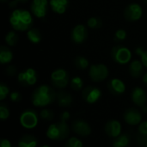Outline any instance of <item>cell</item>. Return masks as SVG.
I'll return each instance as SVG.
<instances>
[{
    "label": "cell",
    "instance_id": "1",
    "mask_svg": "<svg viewBox=\"0 0 147 147\" xmlns=\"http://www.w3.org/2000/svg\"><path fill=\"white\" fill-rule=\"evenodd\" d=\"M9 23L13 30L28 31L33 27L34 19L30 11L22 9H15L9 16Z\"/></svg>",
    "mask_w": 147,
    "mask_h": 147
},
{
    "label": "cell",
    "instance_id": "2",
    "mask_svg": "<svg viewBox=\"0 0 147 147\" xmlns=\"http://www.w3.org/2000/svg\"><path fill=\"white\" fill-rule=\"evenodd\" d=\"M56 96L57 92H55L52 87L47 84H42L38 86L33 91L31 96V102L33 105L36 107H46L55 102Z\"/></svg>",
    "mask_w": 147,
    "mask_h": 147
},
{
    "label": "cell",
    "instance_id": "3",
    "mask_svg": "<svg viewBox=\"0 0 147 147\" xmlns=\"http://www.w3.org/2000/svg\"><path fill=\"white\" fill-rule=\"evenodd\" d=\"M70 134V127L66 122H57L51 124L47 130V136L53 140H65Z\"/></svg>",
    "mask_w": 147,
    "mask_h": 147
},
{
    "label": "cell",
    "instance_id": "4",
    "mask_svg": "<svg viewBox=\"0 0 147 147\" xmlns=\"http://www.w3.org/2000/svg\"><path fill=\"white\" fill-rule=\"evenodd\" d=\"M111 57L117 64L127 65L132 59V52L125 46L117 45L112 48Z\"/></svg>",
    "mask_w": 147,
    "mask_h": 147
},
{
    "label": "cell",
    "instance_id": "5",
    "mask_svg": "<svg viewBox=\"0 0 147 147\" xmlns=\"http://www.w3.org/2000/svg\"><path fill=\"white\" fill-rule=\"evenodd\" d=\"M70 80V75L68 71L62 68L54 70L51 74V83L53 87L57 89H65Z\"/></svg>",
    "mask_w": 147,
    "mask_h": 147
},
{
    "label": "cell",
    "instance_id": "6",
    "mask_svg": "<svg viewBox=\"0 0 147 147\" xmlns=\"http://www.w3.org/2000/svg\"><path fill=\"white\" fill-rule=\"evenodd\" d=\"M109 68L103 64H94L90 66L89 76L94 82H102L109 77Z\"/></svg>",
    "mask_w": 147,
    "mask_h": 147
},
{
    "label": "cell",
    "instance_id": "7",
    "mask_svg": "<svg viewBox=\"0 0 147 147\" xmlns=\"http://www.w3.org/2000/svg\"><path fill=\"white\" fill-rule=\"evenodd\" d=\"M18 83L24 86H32L37 82V73L33 68H27L24 71H21L17 75Z\"/></svg>",
    "mask_w": 147,
    "mask_h": 147
},
{
    "label": "cell",
    "instance_id": "8",
    "mask_svg": "<svg viewBox=\"0 0 147 147\" xmlns=\"http://www.w3.org/2000/svg\"><path fill=\"white\" fill-rule=\"evenodd\" d=\"M49 3L47 0H32L30 11L37 18H44L49 10Z\"/></svg>",
    "mask_w": 147,
    "mask_h": 147
},
{
    "label": "cell",
    "instance_id": "9",
    "mask_svg": "<svg viewBox=\"0 0 147 147\" xmlns=\"http://www.w3.org/2000/svg\"><path fill=\"white\" fill-rule=\"evenodd\" d=\"M143 15V9L140 4L136 3H132L128 4L124 9V17L128 22H137Z\"/></svg>",
    "mask_w": 147,
    "mask_h": 147
},
{
    "label": "cell",
    "instance_id": "10",
    "mask_svg": "<svg viewBox=\"0 0 147 147\" xmlns=\"http://www.w3.org/2000/svg\"><path fill=\"white\" fill-rule=\"evenodd\" d=\"M20 123L24 128H34L38 124V116L36 112L33 109H26L23 111L20 116Z\"/></svg>",
    "mask_w": 147,
    "mask_h": 147
},
{
    "label": "cell",
    "instance_id": "11",
    "mask_svg": "<svg viewBox=\"0 0 147 147\" xmlns=\"http://www.w3.org/2000/svg\"><path fill=\"white\" fill-rule=\"evenodd\" d=\"M84 100L90 104H94L102 97V91L99 88L95 86H87L82 91Z\"/></svg>",
    "mask_w": 147,
    "mask_h": 147
},
{
    "label": "cell",
    "instance_id": "12",
    "mask_svg": "<svg viewBox=\"0 0 147 147\" xmlns=\"http://www.w3.org/2000/svg\"><path fill=\"white\" fill-rule=\"evenodd\" d=\"M71 40L75 44H82L84 43L87 37H88V29L83 24H78L76 25L73 29L71 30Z\"/></svg>",
    "mask_w": 147,
    "mask_h": 147
},
{
    "label": "cell",
    "instance_id": "13",
    "mask_svg": "<svg viewBox=\"0 0 147 147\" xmlns=\"http://www.w3.org/2000/svg\"><path fill=\"white\" fill-rule=\"evenodd\" d=\"M71 127L74 133H76L78 135L82 136V137L89 136L91 134V127L90 124L81 119L74 121L72 122Z\"/></svg>",
    "mask_w": 147,
    "mask_h": 147
},
{
    "label": "cell",
    "instance_id": "14",
    "mask_svg": "<svg viewBox=\"0 0 147 147\" xmlns=\"http://www.w3.org/2000/svg\"><path fill=\"white\" fill-rule=\"evenodd\" d=\"M124 121L131 126H136V125L141 123L142 115L138 109L131 108L125 111Z\"/></svg>",
    "mask_w": 147,
    "mask_h": 147
},
{
    "label": "cell",
    "instance_id": "15",
    "mask_svg": "<svg viewBox=\"0 0 147 147\" xmlns=\"http://www.w3.org/2000/svg\"><path fill=\"white\" fill-rule=\"evenodd\" d=\"M108 89L113 95L121 96L126 91V84L119 78H112L108 83Z\"/></svg>",
    "mask_w": 147,
    "mask_h": 147
},
{
    "label": "cell",
    "instance_id": "16",
    "mask_svg": "<svg viewBox=\"0 0 147 147\" xmlns=\"http://www.w3.org/2000/svg\"><path fill=\"white\" fill-rule=\"evenodd\" d=\"M104 130L109 137L116 138L121 134V125L118 121L111 120L106 123Z\"/></svg>",
    "mask_w": 147,
    "mask_h": 147
},
{
    "label": "cell",
    "instance_id": "17",
    "mask_svg": "<svg viewBox=\"0 0 147 147\" xmlns=\"http://www.w3.org/2000/svg\"><path fill=\"white\" fill-rule=\"evenodd\" d=\"M132 100L134 103L137 106H144L146 105L147 100L146 92L141 87H135L132 91Z\"/></svg>",
    "mask_w": 147,
    "mask_h": 147
},
{
    "label": "cell",
    "instance_id": "18",
    "mask_svg": "<svg viewBox=\"0 0 147 147\" xmlns=\"http://www.w3.org/2000/svg\"><path fill=\"white\" fill-rule=\"evenodd\" d=\"M69 4V0H49V5L51 9L58 15L64 14L67 10Z\"/></svg>",
    "mask_w": 147,
    "mask_h": 147
},
{
    "label": "cell",
    "instance_id": "19",
    "mask_svg": "<svg viewBox=\"0 0 147 147\" xmlns=\"http://www.w3.org/2000/svg\"><path fill=\"white\" fill-rule=\"evenodd\" d=\"M144 71V65L142 64L141 60H134L129 64V73L130 75L134 78H138L143 75Z\"/></svg>",
    "mask_w": 147,
    "mask_h": 147
},
{
    "label": "cell",
    "instance_id": "20",
    "mask_svg": "<svg viewBox=\"0 0 147 147\" xmlns=\"http://www.w3.org/2000/svg\"><path fill=\"white\" fill-rule=\"evenodd\" d=\"M56 101L60 107H68L72 103V96L66 91L60 90L57 92Z\"/></svg>",
    "mask_w": 147,
    "mask_h": 147
},
{
    "label": "cell",
    "instance_id": "21",
    "mask_svg": "<svg viewBox=\"0 0 147 147\" xmlns=\"http://www.w3.org/2000/svg\"><path fill=\"white\" fill-rule=\"evenodd\" d=\"M38 140L37 139L30 134H24L22 135L19 141H18V147H37Z\"/></svg>",
    "mask_w": 147,
    "mask_h": 147
},
{
    "label": "cell",
    "instance_id": "22",
    "mask_svg": "<svg viewBox=\"0 0 147 147\" xmlns=\"http://www.w3.org/2000/svg\"><path fill=\"white\" fill-rule=\"evenodd\" d=\"M13 52L7 46H1L0 47V63L2 65H7L13 59Z\"/></svg>",
    "mask_w": 147,
    "mask_h": 147
},
{
    "label": "cell",
    "instance_id": "23",
    "mask_svg": "<svg viewBox=\"0 0 147 147\" xmlns=\"http://www.w3.org/2000/svg\"><path fill=\"white\" fill-rule=\"evenodd\" d=\"M131 142V137L128 134H121L115 138L112 143L113 147H127Z\"/></svg>",
    "mask_w": 147,
    "mask_h": 147
},
{
    "label": "cell",
    "instance_id": "24",
    "mask_svg": "<svg viewBox=\"0 0 147 147\" xmlns=\"http://www.w3.org/2000/svg\"><path fill=\"white\" fill-rule=\"evenodd\" d=\"M27 38L33 44H38L42 40V34L40 31L36 28H31L27 31Z\"/></svg>",
    "mask_w": 147,
    "mask_h": 147
},
{
    "label": "cell",
    "instance_id": "25",
    "mask_svg": "<svg viewBox=\"0 0 147 147\" xmlns=\"http://www.w3.org/2000/svg\"><path fill=\"white\" fill-rule=\"evenodd\" d=\"M19 40V36L18 34H16V30H11V31H9L5 37H4V41L5 43L9 46V47H14L17 44Z\"/></svg>",
    "mask_w": 147,
    "mask_h": 147
},
{
    "label": "cell",
    "instance_id": "26",
    "mask_svg": "<svg viewBox=\"0 0 147 147\" xmlns=\"http://www.w3.org/2000/svg\"><path fill=\"white\" fill-rule=\"evenodd\" d=\"M73 64L78 70H85L90 65L89 60L86 58L80 56V55L75 57L74 60H73Z\"/></svg>",
    "mask_w": 147,
    "mask_h": 147
},
{
    "label": "cell",
    "instance_id": "27",
    "mask_svg": "<svg viewBox=\"0 0 147 147\" xmlns=\"http://www.w3.org/2000/svg\"><path fill=\"white\" fill-rule=\"evenodd\" d=\"M102 26V21L101 18L96 16L90 17L87 20V27L90 29H99Z\"/></svg>",
    "mask_w": 147,
    "mask_h": 147
},
{
    "label": "cell",
    "instance_id": "28",
    "mask_svg": "<svg viewBox=\"0 0 147 147\" xmlns=\"http://www.w3.org/2000/svg\"><path fill=\"white\" fill-rule=\"evenodd\" d=\"M71 88L75 91H79L83 89L84 86V81L80 77H74L71 79L70 82Z\"/></svg>",
    "mask_w": 147,
    "mask_h": 147
},
{
    "label": "cell",
    "instance_id": "29",
    "mask_svg": "<svg viewBox=\"0 0 147 147\" xmlns=\"http://www.w3.org/2000/svg\"><path fill=\"white\" fill-rule=\"evenodd\" d=\"M40 117L45 121H50L54 118V114L48 109H43L40 113Z\"/></svg>",
    "mask_w": 147,
    "mask_h": 147
},
{
    "label": "cell",
    "instance_id": "30",
    "mask_svg": "<svg viewBox=\"0 0 147 147\" xmlns=\"http://www.w3.org/2000/svg\"><path fill=\"white\" fill-rule=\"evenodd\" d=\"M64 147H83V143L79 139L76 137H71L66 141Z\"/></svg>",
    "mask_w": 147,
    "mask_h": 147
},
{
    "label": "cell",
    "instance_id": "31",
    "mask_svg": "<svg viewBox=\"0 0 147 147\" xmlns=\"http://www.w3.org/2000/svg\"><path fill=\"white\" fill-rule=\"evenodd\" d=\"M9 116V110L7 107V105L1 103L0 104V119L2 121H5Z\"/></svg>",
    "mask_w": 147,
    "mask_h": 147
},
{
    "label": "cell",
    "instance_id": "32",
    "mask_svg": "<svg viewBox=\"0 0 147 147\" xmlns=\"http://www.w3.org/2000/svg\"><path fill=\"white\" fill-rule=\"evenodd\" d=\"M9 89L8 85L5 84L4 83H1L0 84V100L1 101L4 100L9 95Z\"/></svg>",
    "mask_w": 147,
    "mask_h": 147
},
{
    "label": "cell",
    "instance_id": "33",
    "mask_svg": "<svg viewBox=\"0 0 147 147\" xmlns=\"http://www.w3.org/2000/svg\"><path fill=\"white\" fill-rule=\"evenodd\" d=\"M136 143L140 147H145L147 144V136L140 133H137L136 134Z\"/></svg>",
    "mask_w": 147,
    "mask_h": 147
},
{
    "label": "cell",
    "instance_id": "34",
    "mask_svg": "<svg viewBox=\"0 0 147 147\" xmlns=\"http://www.w3.org/2000/svg\"><path fill=\"white\" fill-rule=\"evenodd\" d=\"M127 38V32L124 29H117L115 33V40L117 41H122Z\"/></svg>",
    "mask_w": 147,
    "mask_h": 147
},
{
    "label": "cell",
    "instance_id": "35",
    "mask_svg": "<svg viewBox=\"0 0 147 147\" xmlns=\"http://www.w3.org/2000/svg\"><path fill=\"white\" fill-rule=\"evenodd\" d=\"M10 100L14 102H19L22 100V95L18 91H13L9 95Z\"/></svg>",
    "mask_w": 147,
    "mask_h": 147
},
{
    "label": "cell",
    "instance_id": "36",
    "mask_svg": "<svg viewBox=\"0 0 147 147\" xmlns=\"http://www.w3.org/2000/svg\"><path fill=\"white\" fill-rule=\"evenodd\" d=\"M138 132L147 136V121H143L140 124Z\"/></svg>",
    "mask_w": 147,
    "mask_h": 147
},
{
    "label": "cell",
    "instance_id": "37",
    "mask_svg": "<svg viewBox=\"0 0 147 147\" xmlns=\"http://www.w3.org/2000/svg\"><path fill=\"white\" fill-rule=\"evenodd\" d=\"M5 73L9 76V77H12L14 75H16V68L14 66V65H9L6 69H5Z\"/></svg>",
    "mask_w": 147,
    "mask_h": 147
},
{
    "label": "cell",
    "instance_id": "38",
    "mask_svg": "<svg viewBox=\"0 0 147 147\" xmlns=\"http://www.w3.org/2000/svg\"><path fill=\"white\" fill-rule=\"evenodd\" d=\"M70 117H71L70 113L67 112V111H64V112H62V113L60 114V116H59L60 121H62V122H66V121L70 119Z\"/></svg>",
    "mask_w": 147,
    "mask_h": 147
},
{
    "label": "cell",
    "instance_id": "39",
    "mask_svg": "<svg viewBox=\"0 0 147 147\" xmlns=\"http://www.w3.org/2000/svg\"><path fill=\"white\" fill-rule=\"evenodd\" d=\"M28 0H14V1H11L9 3V7L10 8H14L16 7L18 3H27Z\"/></svg>",
    "mask_w": 147,
    "mask_h": 147
},
{
    "label": "cell",
    "instance_id": "40",
    "mask_svg": "<svg viewBox=\"0 0 147 147\" xmlns=\"http://www.w3.org/2000/svg\"><path fill=\"white\" fill-rule=\"evenodd\" d=\"M0 147H13L11 146V143L9 140L7 139H2L1 143H0Z\"/></svg>",
    "mask_w": 147,
    "mask_h": 147
},
{
    "label": "cell",
    "instance_id": "41",
    "mask_svg": "<svg viewBox=\"0 0 147 147\" xmlns=\"http://www.w3.org/2000/svg\"><path fill=\"white\" fill-rule=\"evenodd\" d=\"M140 59H141V62L144 65V66L147 68V50L145 51V53L142 54V56L140 57Z\"/></svg>",
    "mask_w": 147,
    "mask_h": 147
},
{
    "label": "cell",
    "instance_id": "42",
    "mask_svg": "<svg viewBox=\"0 0 147 147\" xmlns=\"http://www.w3.org/2000/svg\"><path fill=\"white\" fill-rule=\"evenodd\" d=\"M145 51H146V50H145L142 47H137L135 48V53H136V54L139 55L140 57L142 56V54L145 53Z\"/></svg>",
    "mask_w": 147,
    "mask_h": 147
},
{
    "label": "cell",
    "instance_id": "43",
    "mask_svg": "<svg viewBox=\"0 0 147 147\" xmlns=\"http://www.w3.org/2000/svg\"><path fill=\"white\" fill-rule=\"evenodd\" d=\"M142 82H143V84H144L145 85H146L147 86V72L143 75V77H142Z\"/></svg>",
    "mask_w": 147,
    "mask_h": 147
},
{
    "label": "cell",
    "instance_id": "44",
    "mask_svg": "<svg viewBox=\"0 0 147 147\" xmlns=\"http://www.w3.org/2000/svg\"><path fill=\"white\" fill-rule=\"evenodd\" d=\"M141 108H142V111H143L144 113H147V105H144V106H142Z\"/></svg>",
    "mask_w": 147,
    "mask_h": 147
},
{
    "label": "cell",
    "instance_id": "45",
    "mask_svg": "<svg viewBox=\"0 0 147 147\" xmlns=\"http://www.w3.org/2000/svg\"><path fill=\"white\" fill-rule=\"evenodd\" d=\"M1 1H2L3 3H6V2H8L9 0H1Z\"/></svg>",
    "mask_w": 147,
    "mask_h": 147
},
{
    "label": "cell",
    "instance_id": "46",
    "mask_svg": "<svg viewBox=\"0 0 147 147\" xmlns=\"http://www.w3.org/2000/svg\"><path fill=\"white\" fill-rule=\"evenodd\" d=\"M40 147H50L49 146H40Z\"/></svg>",
    "mask_w": 147,
    "mask_h": 147
},
{
    "label": "cell",
    "instance_id": "47",
    "mask_svg": "<svg viewBox=\"0 0 147 147\" xmlns=\"http://www.w3.org/2000/svg\"><path fill=\"white\" fill-rule=\"evenodd\" d=\"M144 2H145L146 3H147V0H144Z\"/></svg>",
    "mask_w": 147,
    "mask_h": 147
},
{
    "label": "cell",
    "instance_id": "48",
    "mask_svg": "<svg viewBox=\"0 0 147 147\" xmlns=\"http://www.w3.org/2000/svg\"><path fill=\"white\" fill-rule=\"evenodd\" d=\"M145 147H147V144H146V146H145Z\"/></svg>",
    "mask_w": 147,
    "mask_h": 147
},
{
    "label": "cell",
    "instance_id": "49",
    "mask_svg": "<svg viewBox=\"0 0 147 147\" xmlns=\"http://www.w3.org/2000/svg\"><path fill=\"white\" fill-rule=\"evenodd\" d=\"M13 147H18V146H13Z\"/></svg>",
    "mask_w": 147,
    "mask_h": 147
}]
</instances>
